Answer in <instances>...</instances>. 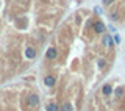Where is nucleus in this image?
<instances>
[{
  "mask_svg": "<svg viewBox=\"0 0 125 111\" xmlns=\"http://www.w3.org/2000/svg\"><path fill=\"white\" fill-rule=\"evenodd\" d=\"M55 83H56V80H55L53 75H45V77H44V85L45 86L52 88V86H55Z\"/></svg>",
  "mask_w": 125,
  "mask_h": 111,
  "instance_id": "f257e3e1",
  "label": "nucleus"
},
{
  "mask_svg": "<svg viewBox=\"0 0 125 111\" xmlns=\"http://www.w3.org/2000/svg\"><path fill=\"white\" fill-rule=\"evenodd\" d=\"M28 103H30V106H34V108H36L39 105V96L38 94H31L30 99H28Z\"/></svg>",
  "mask_w": 125,
  "mask_h": 111,
  "instance_id": "f03ea898",
  "label": "nucleus"
},
{
  "mask_svg": "<svg viewBox=\"0 0 125 111\" xmlns=\"http://www.w3.org/2000/svg\"><path fill=\"white\" fill-rule=\"evenodd\" d=\"M45 56H47V59H55V58L58 56V50H56V49H53V47H52V49H49V50H47Z\"/></svg>",
  "mask_w": 125,
  "mask_h": 111,
  "instance_id": "7ed1b4c3",
  "label": "nucleus"
},
{
  "mask_svg": "<svg viewBox=\"0 0 125 111\" xmlns=\"http://www.w3.org/2000/svg\"><path fill=\"white\" fill-rule=\"evenodd\" d=\"M94 28H95L97 33H103V31H105V25L102 22H95V23H94Z\"/></svg>",
  "mask_w": 125,
  "mask_h": 111,
  "instance_id": "20e7f679",
  "label": "nucleus"
},
{
  "mask_svg": "<svg viewBox=\"0 0 125 111\" xmlns=\"http://www.w3.org/2000/svg\"><path fill=\"white\" fill-rule=\"evenodd\" d=\"M103 44H105V45H113V44H114V41H113V36H109V34H108V36H105Z\"/></svg>",
  "mask_w": 125,
  "mask_h": 111,
  "instance_id": "39448f33",
  "label": "nucleus"
},
{
  "mask_svg": "<svg viewBox=\"0 0 125 111\" xmlns=\"http://www.w3.org/2000/svg\"><path fill=\"white\" fill-rule=\"evenodd\" d=\"M61 111H73V106L70 105L69 102H66V103L61 106Z\"/></svg>",
  "mask_w": 125,
  "mask_h": 111,
  "instance_id": "423d86ee",
  "label": "nucleus"
},
{
  "mask_svg": "<svg viewBox=\"0 0 125 111\" xmlns=\"http://www.w3.org/2000/svg\"><path fill=\"white\" fill-rule=\"evenodd\" d=\"M102 91H103V94H105V96H109V94L113 92V88H111L109 85H105V86H103V89H102Z\"/></svg>",
  "mask_w": 125,
  "mask_h": 111,
  "instance_id": "0eeeda50",
  "label": "nucleus"
},
{
  "mask_svg": "<svg viewBox=\"0 0 125 111\" xmlns=\"http://www.w3.org/2000/svg\"><path fill=\"white\" fill-rule=\"evenodd\" d=\"M47 111H58V105L49 103V105H47Z\"/></svg>",
  "mask_w": 125,
  "mask_h": 111,
  "instance_id": "6e6552de",
  "label": "nucleus"
},
{
  "mask_svg": "<svg viewBox=\"0 0 125 111\" xmlns=\"http://www.w3.org/2000/svg\"><path fill=\"white\" fill-rule=\"evenodd\" d=\"M34 55H36V52L33 49H27V56L28 58H34Z\"/></svg>",
  "mask_w": 125,
  "mask_h": 111,
  "instance_id": "1a4fd4ad",
  "label": "nucleus"
},
{
  "mask_svg": "<svg viewBox=\"0 0 125 111\" xmlns=\"http://www.w3.org/2000/svg\"><path fill=\"white\" fill-rule=\"evenodd\" d=\"M113 41H114L116 44H120V36L119 34H114V36H113Z\"/></svg>",
  "mask_w": 125,
  "mask_h": 111,
  "instance_id": "9d476101",
  "label": "nucleus"
},
{
  "mask_svg": "<svg viewBox=\"0 0 125 111\" xmlns=\"http://www.w3.org/2000/svg\"><path fill=\"white\" fill-rule=\"evenodd\" d=\"M99 67H100V69L105 67V59H99Z\"/></svg>",
  "mask_w": 125,
  "mask_h": 111,
  "instance_id": "9b49d317",
  "label": "nucleus"
},
{
  "mask_svg": "<svg viewBox=\"0 0 125 111\" xmlns=\"http://www.w3.org/2000/svg\"><path fill=\"white\" fill-rule=\"evenodd\" d=\"M94 13H97V14H102V8H100V6H95V8H94Z\"/></svg>",
  "mask_w": 125,
  "mask_h": 111,
  "instance_id": "f8f14e48",
  "label": "nucleus"
},
{
  "mask_svg": "<svg viewBox=\"0 0 125 111\" xmlns=\"http://www.w3.org/2000/svg\"><path fill=\"white\" fill-rule=\"evenodd\" d=\"M114 0H103V5H111Z\"/></svg>",
  "mask_w": 125,
  "mask_h": 111,
  "instance_id": "ddd939ff",
  "label": "nucleus"
}]
</instances>
